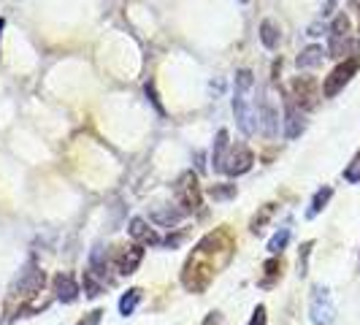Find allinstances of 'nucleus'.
Listing matches in <instances>:
<instances>
[{
    "instance_id": "obj_14",
    "label": "nucleus",
    "mask_w": 360,
    "mask_h": 325,
    "mask_svg": "<svg viewBox=\"0 0 360 325\" xmlns=\"http://www.w3.org/2000/svg\"><path fill=\"white\" fill-rule=\"evenodd\" d=\"M282 271H285V263H282V255H271V260L263 263V276L257 279V288L260 290H271L279 285L282 279Z\"/></svg>"
},
{
    "instance_id": "obj_1",
    "label": "nucleus",
    "mask_w": 360,
    "mask_h": 325,
    "mask_svg": "<svg viewBox=\"0 0 360 325\" xmlns=\"http://www.w3.org/2000/svg\"><path fill=\"white\" fill-rule=\"evenodd\" d=\"M236 255V238L228 228H217L212 234H206L198 244L193 247V253L187 257L184 269H181V285L190 293H206L209 285L214 282L217 274L231 266Z\"/></svg>"
},
{
    "instance_id": "obj_12",
    "label": "nucleus",
    "mask_w": 360,
    "mask_h": 325,
    "mask_svg": "<svg viewBox=\"0 0 360 325\" xmlns=\"http://www.w3.org/2000/svg\"><path fill=\"white\" fill-rule=\"evenodd\" d=\"M52 293L57 301H63V304H73L76 298H79V285H76V279H73L71 274H65V271H60V274H54L52 279Z\"/></svg>"
},
{
    "instance_id": "obj_21",
    "label": "nucleus",
    "mask_w": 360,
    "mask_h": 325,
    "mask_svg": "<svg viewBox=\"0 0 360 325\" xmlns=\"http://www.w3.org/2000/svg\"><path fill=\"white\" fill-rule=\"evenodd\" d=\"M141 298H144V290H141V288H130L125 295L120 298V314H122V317H130V314L139 309Z\"/></svg>"
},
{
    "instance_id": "obj_26",
    "label": "nucleus",
    "mask_w": 360,
    "mask_h": 325,
    "mask_svg": "<svg viewBox=\"0 0 360 325\" xmlns=\"http://www.w3.org/2000/svg\"><path fill=\"white\" fill-rule=\"evenodd\" d=\"M311 250H314V241H304V244H301V253H298V274H301V276H307Z\"/></svg>"
},
{
    "instance_id": "obj_23",
    "label": "nucleus",
    "mask_w": 360,
    "mask_h": 325,
    "mask_svg": "<svg viewBox=\"0 0 360 325\" xmlns=\"http://www.w3.org/2000/svg\"><path fill=\"white\" fill-rule=\"evenodd\" d=\"M290 236H292V231H290L288 225H285V228H279L276 234L271 236L269 253H271V255H282V253H285V247L290 244Z\"/></svg>"
},
{
    "instance_id": "obj_2",
    "label": "nucleus",
    "mask_w": 360,
    "mask_h": 325,
    "mask_svg": "<svg viewBox=\"0 0 360 325\" xmlns=\"http://www.w3.org/2000/svg\"><path fill=\"white\" fill-rule=\"evenodd\" d=\"M46 285V274L38 269L36 260H27L25 269L19 271V276L14 279V285L8 288L6 295V307H3V323H14L17 317H33L38 312L52 304L49 295H41Z\"/></svg>"
},
{
    "instance_id": "obj_35",
    "label": "nucleus",
    "mask_w": 360,
    "mask_h": 325,
    "mask_svg": "<svg viewBox=\"0 0 360 325\" xmlns=\"http://www.w3.org/2000/svg\"><path fill=\"white\" fill-rule=\"evenodd\" d=\"M241 3H247V0H241Z\"/></svg>"
},
{
    "instance_id": "obj_15",
    "label": "nucleus",
    "mask_w": 360,
    "mask_h": 325,
    "mask_svg": "<svg viewBox=\"0 0 360 325\" xmlns=\"http://www.w3.org/2000/svg\"><path fill=\"white\" fill-rule=\"evenodd\" d=\"M328 54L330 57H360V41L352 36H330L328 41Z\"/></svg>"
},
{
    "instance_id": "obj_27",
    "label": "nucleus",
    "mask_w": 360,
    "mask_h": 325,
    "mask_svg": "<svg viewBox=\"0 0 360 325\" xmlns=\"http://www.w3.org/2000/svg\"><path fill=\"white\" fill-rule=\"evenodd\" d=\"M330 36H349V19H347V14H339L330 22Z\"/></svg>"
},
{
    "instance_id": "obj_25",
    "label": "nucleus",
    "mask_w": 360,
    "mask_h": 325,
    "mask_svg": "<svg viewBox=\"0 0 360 325\" xmlns=\"http://www.w3.org/2000/svg\"><path fill=\"white\" fill-rule=\"evenodd\" d=\"M236 184H214L212 190H209V196L214 200H228V198H236Z\"/></svg>"
},
{
    "instance_id": "obj_9",
    "label": "nucleus",
    "mask_w": 360,
    "mask_h": 325,
    "mask_svg": "<svg viewBox=\"0 0 360 325\" xmlns=\"http://www.w3.org/2000/svg\"><path fill=\"white\" fill-rule=\"evenodd\" d=\"M252 162H255L252 149L247 144H236V146H231L228 155H225L222 174H228V177H244V174L252 168Z\"/></svg>"
},
{
    "instance_id": "obj_11",
    "label": "nucleus",
    "mask_w": 360,
    "mask_h": 325,
    "mask_svg": "<svg viewBox=\"0 0 360 325\" xmlns=\"http://www.w3.org/2000/svg\"><path fill=\"white\" fill-rule=\"evenodd\" d=\"M307 130V117H304V108L298 106L292 98H285V136L290 141L298 139L301 133Z\"/></svg>"
},
{
    "instance_id": "obj_3",
    "label": "nucleus",
    "mask_w": 360,
    "mask_h": 325,
    "mask_svg": "<svg viewBox=\"0 0 360 325\" xmlns=\"http://www.w3.org/2000/svg\"><path fill=\"white\" fill-rule=\"evenodd\" d=\"M252 87H255V76L252 71H238L236 73V95H233V114L236 122L241 127L244 136H252L257 130V106L252 103Z\"/></svg>"
},
{
    "instance_id": "obj_19",
    "label": "nucleus",
    "mask_w": 360,
    "mask_h": 325,
    "mask_svg": "<svg viewBox=\"0 0 360 325\" xmlns=\"http://www.w3.org/2000/svg\"><path fill=\"white\" fill-rule=\"evenodd\" d=\"M231 149V141H228V130H217L214 139V149H212V162H214V171H222V162H225V155Z\"/></svg>"
},
{
    "instance_id": "obj_5",
    "label": "nucleus",
    "mask_w": 360,
    "mask_h": 325,
    "mask_svg": "<svg viewBox=\"0 0 360 325\" xmlns=\"http://www.w3.org/2000/svg\"><path fill=\"white\" fill-rule=\"evenodd\" d=\"M174 196H176L179 206L184 209V212H187V215H193V212H200V206H203L198 177H195L193 171L181 174L179 179H176V184H174Z\"/></svg>"
},
{
    "instance_id": "obj_18",
    "label": "nucleus",
    "mask_w": 360,
    "mask_h": 325,
    "mask_svg": "<svg viewBox=\"0 0 360 325\" xmlns=\"http://www.w3.org/2000/svg\"><path fill=\"white\" fill-rule=\"evenodd\" d=\"M330 198H333V187H320L317 193H314V198H311V203H309V209H307V219H314L317 215H323L325 212V206L330 203Z\"/></svg>"
},
{
    "instance_id": "obj_10",
    "label": "nucleus",
    "mask_w": 360,
    "mask_h": 325,
    "mask_svg": "<svg viewBox=\"0 0 360 325\" xmlns=\"http://www.w3.org/2000/svg\"><path fill=\"white\" fill-rule=\"evenodd\" d=\"M127 234H130V238H133L136 244H141V247H158V244H162L160 234L146 222L144 217H133V219L127 222Z\"/></svg>"
},
{
    "instance_id": "obj_17",
    "label": "nucleus",
    "mask_w": 360,
    "mask_h": 325,
    "mask_svg": "<svg viewBox=\"0 0 360 325\" xmlns=\"http://www.w3.org/2000/svg\"><path fill=\"white\" fill-rule=\"evenodd\" d=\"M260 41H263V46L266 49H279V41H282V30H279V25L274 22V19H263L260 22Z\"/></svg>"
},
{
    "instance_id": "obj_33",
    "label": "nucleus",
    "mask_w": 360,
    "mask_h": 325,
    "mask_svg": "<svg viewBox=\"0 0 360 325\" xmlns=\"http://www.w3.org/2000/svg\"><path fill=\"white\" fill-rule=\"evenodd\" d=\"M3 27H6V19H0V36H3Z\"/></svg>"
},
{
    "instance_id": "obj_29",
    "label": "nucleus",
    "mask_w": 360,
    "mask_h": 325,
    "mask_svg": "<svg viewBox=\"0 0 360 325\" xmlns=\"http://www.w3.org/2000/svg\"><path fill=\"white\" fill-rule=\"evenodd\" d=\"M266 323H269V314H266V307L260 304V307H255L252 320H250V325H266Z\"/></svg>"
},
{
    "instance_id": "obj_20",
    "label": "nucleus",
    "mask_w": 360,
    "mask_h": 325,
    "mask_svg": "<svg viewBox=\"0 0 360 325\" xmlns=\"http://www.w3.org/2000/svg\"><path fill=\"white\" fill-rule=\"evenodd\" d=\"M184 209H171V206H158L155 212H152V219L155 222H160V225H165V228H171V225H176L179 219H184Z\"/></svg>"
},
{
    "instance_id": "obj_13",
    "label": "nucleus",
    "mask_w": 360,
    "mask_h": 325,
    "mask_svg": "<svg viewBox=\"0 0 360 325\" xmlns=\"http://www.w3.org/2000/svg\"><path fill=\"white\" fill-rule=\"evenodd\" d=\"M257 122L263 125V133L269 136V139H276L279 136V111L274 108L269 98H263L260 101V106H257Z\"/></svg>"
},
{
    "instance_id": "obj_28",
    "label": "nucleus",
    "mask_w": 360,
    "mask_h": 325,
    "mask_svg": "<svg viewBox=\"0 0 360 325\" xmlns=\"http://www.w3.org/2000/svg\"><path fill=\"white\" fill-rule=\"evenodd\" d=\"M101 320H103V309H92L90 314H84L76 325H101Z\"/></svg>"
},
{
    "instance_id": "obj_7",
    "label": "nucleus",
    "mask_w": 360,
    "mask_h": 325,
    "mask_svg": "<svg viewBox=\"0 0 360 325\" xmlns=\"http://www.w3.org/2000/svg\"><path fill=\"white\" fill-rule=\"evenodd\" d=\"M108 257H111V266H114V271H117L120 276H130V274H136V269H139L141 260H144V247H141V244L117 247Z\"/></svg>"
},
{
    "instance_id": "obj_32",
    "label": "nucleus",
    "mask_w": 360,
    "mask_h": 325,
    "mask_svg": "<svg viewBox=\"0 0 360 325\" xmlns=\"http://www.w3.org/2000/svg\"><path fill=\"white\" fill-rule=\"evenodd\" d=\"M333 8H336V0H323V17L333 14Z\"/></svg>"
},
{
    "instance_id": "obj_6",
    "label": "nucleus",
    "mask_w": 360,
    "mask_h": 325,
    "mask_svg": "<svg viewBox=\"0 0 360 325\" xmlns=\"http://www.w3.org/2000/svg\"><path fill=\"white\" fill-rule=\"evenodd\" d=\"M309 317L314 325H330L336 317V307L330 298V290L325 285H314L311 288V298H309Z\"/></svg>"
},
{
    "instance_id": "obj_34",
    "label": "nucleus",
    "mask_w": 360,
    "mask_h": 325,
    "mask_svg": "<svg viewBox=\"0 0 360 325\" xmlns=\"http://www.w3.org/2000/svg\"><path fill=\"white\" fill-rule=\"evenodd\" d=\"M352 6H355V8H360V0H352Z\"/></svg>"
},
{
    "instance_id": "obj_31",
    "label": "nucleus",
    "mask_w": 360,
    "mask_h": 325,
    "mask_svg": "<svg viewBox=\"0 0 360 325\" xmlns=\"http://www.w3.org/2000/svg\"><path fill=\"white\" fill-rule=\"evenodd\" d=\"M219 323H222V314H219V312H212L200 325H219Z\"/></svg>"
},
{
    "instance_id": "obj_8",
    "label": "nucleus",
    "mask_w": 360,
    "mask_h": 325,
    "mask_svg": "<svg viewBox=\"0 0 360 325\" xmlns=\"http://www.w3.org/2000/svg\"><path fill=\"white\" fill-rule=\"evenodd\" d=\"M290 90H292V101L298 103V106L309 111V108L317 106V98H320V84H317V79L314 76H295L292 79V84H290Z\"/></svg>"
},
{
    "instance_id": "obj_16",
    "label": "nucleus",
    "mask_w": 360,
    "mask_h": 325,
    "mask_svg": "<svg viewBox=\"0 0 360 325\" xmlns=\"http://www.w3.org/2000/svg\"><path fill=\"white\" fill-rule=\"evenodd\" d=\"M328 57L323 46H307L304 52L298 54V60H295V65L301 68V71H307V68H320L323 65V60Z\"/></svg>"
},
{
    "instance_id": "obj_24",
    "label": "nucleus",
    "mask_w": 360,
    "mask_h": 325,
    "mask_svg": "<svg viewBox=\"0 0 360 325\" xmlns=\"http://www.w3.org/2000/svg\"><path fill=\"white\" fill-rule=\"evenodd\" d=\"M344 181H349V184H360V149L355 152V158L349 160V165L344 168Z\"/></svg>"
},
{
    "instance_id": "obj_30",
    "label": "nucleus",
    "mask_w": 360,
    "mask_h": 325,
    "mask_svg": "<svg viewBox=\"0 0 360 325\" xmlns=\"http://www.w3.org/2000/svg\"><path fill=\"white\" fill-rule=\"evenodd\" d=\"M146 95H149V101H152V103H155V106H158V111H160L162 114V106H160V98H158V92H155V82H146Z\"/></svg>"
},
{
    "instance_id": "obj_4",
    "label": "nucleus",
    "mask_w": 360,
    "mask_h": 325,
    "mask_svg": "<svg viewBox=\"0 0 360 325\" xmlns=\"http://www.w3.org/2000/svg\"><path fill=\"white\" fill-rule=\"evenodd\" d=\"M358 71H360V57H347V60H342V63L330 71V76H325L323 98H336V95L355 79V73Z\"/></svg>"
},
{
    "instance_id": "obj_22",
    "label": "nucleus",
    "mask_w": 360,
    "mask_h": 325,
    "mask_svg": "<svg viewBox=\"0 0 360 325\" xmlns=\"http://www.w3.org/2000/svg\"><path fill=\"white\" fill-rule=\"evenodd\" d=\"M276 215V203H266L257 215L252 217V222H250V231H252L255 236H260L263 231H266V225L271 222V217Z\"/></svg>"
}]
</instances>
